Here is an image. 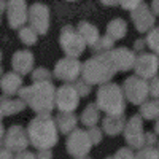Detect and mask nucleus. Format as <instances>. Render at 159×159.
Here are the masks:
<instances>
[{"label":"nucleus","mask_w":159,"mask_h":159,"mask_svg":"<svg viewBox=\"0 0 159 159\" xmlns=\"http://www.w3.org/2000/svg\"><path fill=\"white\" fill-rule=\"evenodd\" d=\"M29 137H30V142L37 148L46 150V148L52 147L57 142L54 123L49 118H43V116L34 119L29 126Z\"/></svg>","instance_id":"obj_1"},{"label":"nucleus","mask_w":159,"mask_h":159,"mask_svg":"<svg viewBox=\"0 0 159 159\" xmlns=\"http://www.w3.org/2000/svg\"><path fill=\"white\" fill-rule=\"evenodd\" d=\"M89 147L91 143L88 140V135L84 132H75L72 135V139L69 140V151L72 154H76V156H83L84 153L89 151Z\"/></svg>","instance_id":"obj_2"},{"label":"nucleus","mask_w":159,"mask_h":159,"mask_svg":"<svg viewBox=\"0 0 159 159\" xmlns=\"http://www.w3.org/2000/svg\"><path fill=\"white\" fill-rule=\"evenodd\" d=\"M7 145L11 151H24L25 147H27V139L24 135V130L19 127H13L8 132V137H7Z\"/></svg>","instance_id":"obj_3"},{"label":"nucleus","mask_w":159,"mask_h":159,"mask_svg":"<svg viewBox=\"0 0 159 159\" xmlns=\"http://www.w3.org/2000/svg\"><path fill=\"white\" fill-rule=\"evenodd\" d=\"M116 159H134V156H132V153L127 151V150H121L116 154Z\"/></svg>","instance_id":"obj_4"},{"label":"nucleus","mask_w":159,"mask_h":159,"mask_svg":"<svg viewBox=\"0 0 159 159\" xmlns=\"http://www.w3.org/2000/svg\"><path fill=\"white\" fill-rule=\"evenodd\" d=\"M156 157H157V156H156V151H151V156H150L148 151H143V153L139 154L137 159H156Z\"/></svg>","instance_id":"obj_5"},{"label":"nucleus","mask_w":159,"mask_h":159,"mask_svg":"<svg viewBox=\"0 0 159 159\" xmlns=\"http://www.w3.org/2000/svg\"><path fill=\"white\" fill-rule=\"evenodd\" d=\"M16 159H35V156H34V154H30V153H27V151H22Z\"/></svg>","instance_id":"obj_6"},{"label":"nucleus","mask_w":159,"mask_h":159,"mask_svg":"<svg viewBox=\"0 0 159 159\" xmlns=\"http://www.w3.org/2000/svg\"><path fill=\"white\" fill-rule=\"evenodd\" d=\"M38 159H51V153L48 150H43L42 153L38 154Z\"/></svg>","instance_id":"obj_7"},{"label":"nucleus","mask_w":159,"mask_h":159,"mask_svg":"<svg viewBox=\"0 0 159 159\" xmlns=\"http://www.w3.org/2000/svg\"><path fill=\"white\" fill-rule=\"evenodd\" d=\"M0 159H11L10 151H0Z\"/></svg>","instance_id":"obj_8"}]
</instances>
